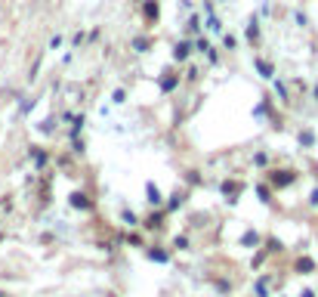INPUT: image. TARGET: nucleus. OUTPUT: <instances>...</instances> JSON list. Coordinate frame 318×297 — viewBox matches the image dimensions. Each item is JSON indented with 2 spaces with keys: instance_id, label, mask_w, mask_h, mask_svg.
<instances>
[{
  "instance_id": "f257e3e1",
  "label": "nucleus",
  "mask_w": 318,
  "mask_h": 297,
  "mask_svg": "<svg viewBox=\"0 0 318 297\" xmlns=\"http://www.w3.org/2000/svg\"><path fill=\"white\" fill-rule=\"evenodd\" d=\"M290 180H294V174H287V171H278V174L272 176V183H275V186H284V183H290Z\"/></svg>"
},
{
  "instance_id": "f03ea898",
  "label": "nucleus",
  "mask_w": 318,
  "mask_h": 297,
  "mask_svg": "<svg viewBox=\"0 0 318 297\" xmlns=\"http://www.w3.org/2000/svg\"><path fill=\"white\" fill-rule=\"evenodd\" d=\"M297 269H300V273H309V269H312V260H297Z\"/></svg>"
},
{
  "instance_id": "7ed1b4c3",
  "label": "nucleus",
  "mask_w": 318,
  "mask_h": 297,
  "mask_svg": "<svg viewBox=\"0 0 318 297\" xmlns=\"http://www.w3.org/2000/svg\"><path fill=\"white\" fill-rule=\"evenodd\" d=\"M259 65V71H263V78H272V65H266V62H256Z\"/></svg>"
},
{
  "instance_id": "20e7f679",
  "label": "nucleus",
  "mask_w": 318,
  "mask_h": 297,
  "mask_svg": "<svg viewBox=\"0 0 318 297\" xmlns=\"http://www.w3.org/2000/svg\"><path fill=\"white\" fill-rule=\"evenodd\" d=\"M145 16H148V19H155V16H158V6L148 3V6H145Z\"/></svg>"
},
{
  "instance_id": "39448f33",
  "label": "nucleus",
  "mask_w": 318,
  "mask_h": 297,
  "mask_svg": "<svg viewBox=\"0 0 318 297\" xmlns=\"http://www.w3.org/2000/svg\"><path fill=\"white\" fill-rule=\"evenodd\" d=\"M176 56H179V59H186V56H189V44H179V50H176Z\"/></svg>"
},
{
  "instance_id": "423d86ee",
  "label": "nucleus",
  "mask_w": 318,
  "mask_h": 297,
  "mask_svg": "<svg viewBox=\"0 0 318 297\" xmlns=\"http://www.w3.org/2000/svg\"><path fill=\"white\" fill-rule=\"evenodd\" d=\"M71 201H74L78 208H87V201H83V195H71Z\"/></svg>"
}]
</instances>
